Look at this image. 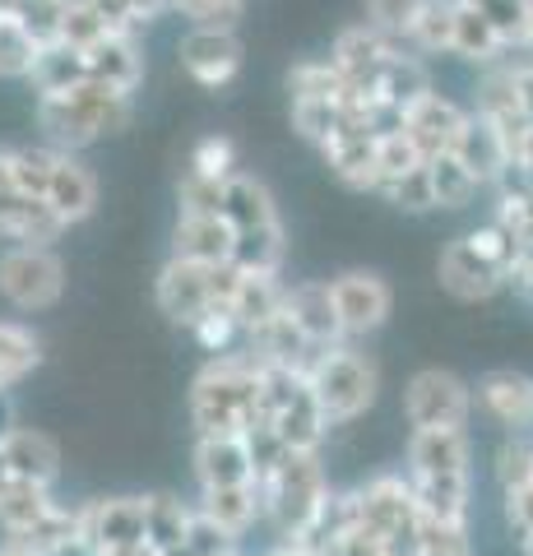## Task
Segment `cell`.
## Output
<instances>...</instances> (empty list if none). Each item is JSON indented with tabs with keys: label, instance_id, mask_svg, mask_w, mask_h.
I'll return each instance as SVG.
<instances>
[{
	"label": "cell",
	"instance_id": "20",
	"mask_svg": "<svg viewBox=\"0 0 533 556\" xmlns=\"http://www.w3.org/2000/svg\"><path fill=\"white\" fill-rule=\"evenodd\" d=\"M0 455H5L14 482H38V486L61 482V445L38 427H10L0 437Z\"/></svg>",
	"mask_w": 533,
	"mask_h": 556
},
{
	"label": "cell",
	"instance_id": "46",
	"mask_svg": "<svg viewBox=\"0 0 533 556\" xmlns=\"http://www.w3.org/2000/svg\"><path fill=\"white\" fill-rule=\"evenodd\" d=\"M496 482H502V492H510V486H520L533 478V441L529 437H506L502 445H496Z\"/></svg>",
	"mask_w": 533,
	"mask_h": 556
},
{
	"label": "cell",
	"instance_id": "14",
	"mask_svg": "<svg viewBox=\"0 0 533 556\" xmlns=\"http://www.w3.org/2000/svg\"><path fill=\"white\" fill-rule=\"evenodd\" d=\"M210 269L214 265H191V260H177V255H172L167 265L158 269V288H153V298H158V311L172 325L191 329L204 311H214Z\"/></svg>",
	"mask_w": 533,
	"mask_h": 556
},
{
	"label": "cell",
	"instance_id": "17",
	"mask_svg": "<svg viewBox=\"0 0 533 556\" xmlns=\"http://www.w3.org/2000/svg\"><path fill=\"white\" fill-rule=\"evenodd\" d=\"M320 153H325V163L334 167L339 181H348L357 190L376 186V135L367 126V116L343 112V121L334 126V135L320 144Z\"/></svg>",
	"mask_w": 533,
	"mask_h": 556
},
{
	"label": "cell",
	"instance_id": "27",
	"mask_svg": "<svg viewBox=\"0 0 533 556\" xmlns=\"http://www.w3.org/2000/svg\"><path fill=\"white\" fill-rule=\"evenodd\" d=\"M455 159L469 167V177L478 181V186H492V181H502L506 177V167H510V153H506V144L496 139V130L487 126V121H478L473 112L464 116V130H459V139H455Z\"/></svg>",
	"mask_w": 533,
	"mask_h": 556
},
{
	"label": "cell",
	"instance_id": "50",
	"mask_svg": "<svg viewBox=\"0 0 533 556\" xmlns=\"http://www.w3.org/2000/svg\"><path fill=\"white\" fill-rule=\"evenodd\" d=\"M376 195H385L390 204L408 208V214H422V208H436V204H432V186H427V163H422L418 172H408V177H399V181L381 186V190H376Z\"/></svg>",
	"mask_w": 533,
	"mask_h": 556
},
{
	"label": "cell",
	"instance_id": "49",
	"mask_svg": "<svg viewBox=\"0 0 533 556\" xmlns=\"http://www.w3.org/2000/svg\"><path fill=\"white\" fill-rule=\"evenodd\" d=\"M177 200H181V214H223V181L186 172L177 186Z\"/></svg>",
	"mask_w": 533,
	"mask_h": 556
},
{
	"label": "cell",
	"instance_id": "1",
	"mask_svg": "<svg viewBox=\"0 0 533 556\" xmlns=\"http://www.w3.org/2000/svg\"><path fill=\"white\" fill-rule=\"evenodd\" d=\"M404 478L418 510L436 525H469L473 506V445L469 431H413Z\"/></svg>",
	"mask_w": 533,
	"mask_h": 556
},
{
	"label": "cell",
	"instance_id": "57",
	"mask_svg": "<svg viewBox=\"0 0 533 556\" xmlns=\"http://www.w3.org/2000/svg\"><path fill=\"white\" fill-rule=\"evenodd\" d=\"M459 5H469V0H459Z\"/></svg>",
	"mask_w": 533,
	"mask_h": 556
},
{
	"label": "cell",
	"instance_id": "32",
	"mask_svg": "<svg viewBox=\"0 0 533 556\" xmlns=\"http://www.w3.org/2000/svg\"><path fill=\"white\" fill-rule=\"evenodd\" d=\"M191 519H195V506H186V501H177V496H167V492L144 496V533H149V543L158 547L163 556L181 547Z\"/></svg>",
	"mask_w": 533,
	"mask_h": 556
},
{
	"label": "cell",
	"instance_id": "24",
	"mask_svg": "<svg viewBox=\"0 0 533 556\" xmlns=\"http://www.w3.org/2000/svg\"><path fill=\"white\" fill-rule=\"evenodd\" d=\"M172 255L191 265H228L232 260V228L223 214H181L172 228Z\"/></svg>",
	"mask_w": 533,
	"mask_h": 556
},
{
	"label": "cell",
	"instance_id": "3",
	"mask_svg": "<svg viewBox=\"0 0 533 556\" xmlns=\"http://www.w3.org/2000/svg\"><path fill=\"white\" fill-rule=\"evenodd\" d=\"M330 473L320 464V450H288V455L255 478V496H261V525L274 533V543H297L316 510L330 496Z\"/></svg>",
	"mask_w": 533,
	"mask_h": 556
},
{
	"label": "cell",
	"instance_id": "10",
	"mask_svg": "<svg viewBox=\"0 0 533 556\" xmlns=\"http://www.w3.org/2000/svg\"><path fill=\"white\" fill-rule=\"evenodd\" d=\"M330 302H334V316H339V329H343V343L353 339H367L376 334L390 311H394V292L381 274L371 269H348L330 278Z\"/></svg>",
	"mask_w": 533,
	"mask_h": 556
},
{
	"label": "cell",
	"instance_id": "26",
	"mask_svg": "<svg viewBox=\"0 0 533 556\" xmlns=\"http://www.w3.org/2000/svg\"><path fill=\"white\" fill-rule=\"evenodd\" d=\"M195 510L210 519V525L232 538V543H242V538L261 525V496H255V482H242V486H218V492H200Z\"/></svg>",
	"mask_w": 533,
	"mask_h": 556
},
{
	"label": "cell",
	"instance_id": "18",
	"mask_svg": "<svg viewBox=\"0 0 533 556\" xmlns=\"http://www.w3.org/2000/svg\"><path fill=\"white\" fill-rule=\"evenodd\" d=\"M473 404L483 408L496 427H506L510 437H524L533 427V376L524 371H487L473 390Z\"/></svg>",
	"mask_w": 533,
	"mask_h": 556
},
{
	"label": "cell",
	"instance_id": "2",
	"mask_svg": "<svg viewBox=\"0 0 533 556\" xmlns=\"http://www.w3.org/2000/svg\"><path fill=\"white\" fill-rule=\"evenodd\" d=\"M195 437H246L261 427V362L246 348L210 357L191 380Z\"/></svg>",
	"mask_w": 533,
	"mask_h": 556
},
{
	"label": "cell",
	"instance_id": "44",
	"mask_svg": "<svg viewBox=\"0 0 533 556\" xmlns=\"http://www.w3.org/2000/svg\"><path fill=\"white\" fill-rule=\"evenodd\" d=\"M418 10H422V0H367L363 24H371L376 33H385V38H394V42H404L413 20H418Z\"/></svg>",
	"mask_w": 533,
	"mask_h": 556
},
{
	"label": "cell",
	"instance_id": "39",
	"mask_svg": "<svg viewBox=\"0 0 533 556\" xmlns=\"http://www.w3.org/2000/svg\"><path fill=\"white\" fill-rule=\"evenodd\" d=\"M33 61H38V42L20 24V14H0V75L5 79H28Z\"/></svg>",
	"mask_w": 533,
	"mask_h": 556
},
{
	"label": "cell",
	"instance_id": "12",
	"mask_svg": "<svg viewBox=\"0 0 533 556\" xmlns=\"http://www.w3.org/2000/svg\"><path fill=\"white\" fill-rule=\"evenodd\" d=\"M394 51H399V42H394V38L376 33L371 24H353V28H343L339 38H334L330 65L343 75L348 89H357L363 98H376V84H381V75H385V65H390Z\"/></svg>",
	"mask_w": 533,
	"mask_h": 556
},
{
	"label": "cell",
	"instance_id": "40",
	"mask_svg": "<svg viewBox=\"0 0 533 556\" xmlns=\"http://www.w3.org/2000/svg\"><path fill=\"white\" fill-rule=\"evenodd\" d=\"M102 38H116L107 33V24L93 14L89 0H71V5H61V28H56V42L75 47V51H93Z\"/></svg>",
	"mask_w": 533,
	"mask_h": 556
},
{
	"label": "cell",
	"instance_id": "25",
	"mask_svg": "<svg viewBox=\"0 0 533 556\" xmlns=\"http://www.w3.org/2000/svg\"><path fill=\"white\" fill-rule=\"evenodd\" d=\"M223 218L232 232H261V228H279V208L261 177L251 172H232L223 181Z\"/></svg>",
	"mask_w": 533,
	"mask_h": 556
},
{
	"label": "cell",
	"instance_id": "41",
	"mask_svg": "<svg viewBox=\"0 0 533 556\" xmlns=\"http://www.w3.org/2000/svg\"><path fill=\"white\" fill-rule=\"evenodd\" d=\"M186 334H191L204 353H214V357H223V353H237V348L246 343V334H242V325L232 320V311H204V316L186 329Z\"/></svg>",
	"mask_w": 533,
	"mask_h": 556
},
{
	"label": "cell",
	"instance_id": "11",
	"mask_svg": "<svg viewBox=\"0 0 533 556\" xmlns=\"http://www.w3.org/2000/svg\"><path fill=\"white\" fill-rule=\"evenodd\" d=\"M65 223L51 214L47 200H28L14 181V149H0V237L14 247H51Z\"/></svg>",
	"mask_w": 533,
	"mask_h": 556
},
{
	"label": "cell",
	"instance_id": "7",
	"mask_svg": "<svg viewBox=\"0 0 533 556\" xmlns=\"http://www.w3.org/2000/svg\"><path fill=\"white\" fill-rule=\"evenodd\" d=\"M404 417L413 431H469L473 390L455 371L422 367L404 386Z\"/></svg>",
	"mask_w": 533,
	"mask_h": 556
},
{
	"label": "cell",
	"instance_id": "28",
	"mask_svg": "<svg viewBox=\"0 0 533 556\" xmlns=\"http://www.w3.org/2000/svg\"><path fill=\"white\" fill-rule=\"evenodd\" d=\"M84 61H89V79L112 84L122 93H135L144 79V51L135 38H102L93 51H84Z\"/></svg>",
	"mask_w": 533,
	"mask_h": 556
},
{
	"label": "cell",
	"instance_id": "53",
	"mask_svg": "<svg viewBox=\"0 0 533 556\" xmlns=\"http://www.w3.org/2000/svg\"><path fill=\"white\" fill-rule=\"evenodd\" d=\"M10 482H14V478H10V464H5V455H0V492H5Z\"/></svg>",
	"mask_w": 533,
	"mask_h": 556
},
{
	"label": "cell",
	"instance_id": "30",
	"mask_svg": "<svg viewBox=\"0 0 533 556\" xmlns=\"http://www.w3.org/2000/svg\"><path fill=\"white\" fill-rule=\"evenodd\" d=\"M42 367V343L28 325H14V320H0V394H10L14 386Z\"/></svg>",
	"mask_w": 533,
	"mask_h": 556
},
{
	"label": "cell",
	"instance_id": "43",
	"mask_svg": "<svg viewBox=\"0 0 533 556\" xmlns=\"http://www.w3.org/2000/svg\"><path fill=\"white\" fill-rule=\"evenodd\" d=\"M469 247L483 255L502 278H510L515 260H520V241H515V237L502 228V223H483V228H473V232H469Z\"/></svg>",
	"mask_w": 533,
	"mask_h": 556
},
{
	"label": "cell",
	"instance_id": "23",
	"mask_svg": "<svg viewBox=\"0 0 533 556\" xmlns=\"http://www.w3.org/2000/svg\"><path fill=\"white\" fill-rule=\"evenodd\" d=\"M47 208L65 228H75V223H84L98 208V177L75 153H56V167H51V181H47Z\"/></svg>",
	"mask_w": 533,
	"mask_h": 556
},
{
	"label": "cell",
	"instance_id": "47",
	"mask_svg": "<svg viewBox=\"0 0 533 556\" xmlns=\"http://www.w3.org/2000/svg\"><path fill=\"white\" fill-rule=\"evenodd\" d=\"M191 172H200V177H214V181H228L232 172H237V149H232V139L204 135L200 144L191 149Z\"/></svg>",
	"mask_w": 533,
	"mask_h": 556
},
{
	"label": "cell",
	"instance_id": "56",
	"mask_svg": "<svg viewBox=\"0 0 533 556\" xmlns=\"http://www.w3.org/2000/svg\"><path fill=\"white\" fill-rule=\"evenodd\" d=\"M14 5H38V0H14Z\"/></svg>",
	"mask_w": 533,
	"mask_h": 556
},
{
	"label": "cell",
	"instance_id": "13",
	"mask_svg": "<svg viewBox=\"0 0 533 556\" xmlns=\"http://www.w3.org/2000/svg\"><path fill=\"white\" fill-rule=\"evenodd\" d=\"M478 121H487V126L496 130V139L506 144L510 153V163L520 159V149H524V139L533 130V116L524 108V98L520 89H515V79H510V65H496L492 75L483 79V89H478V108H473Z\"/></svg>",
	"mask_w": 533,
	"mask_h": 556
},
{
	"label": "cell",
	"instance_id": "36",
	"mask_svg": "<svg viewBox=\"0 0 533 556\" xmlns=\"http://www.w3.org/2000/svg\"><path fill=\"white\" fill-rule=\"evenodd\" d=\"M469 5L483 14L487 28L496 33V42L506 51H524L529 42V0H469Z\"/></svg>",
	"mask_w": 533,
	"mask_h": 556
},
{
	"label": "cell",
	"instance_id": "42",
	"mask_svg": "<svg viewBox=\"0 0 533 556\" xmlns=\"http://www.w3.org/2000/svg\"><path fill=\"white\" fill-rule=\"evenodd\" d=\"M343 121V108L339 102H316V98H292V130H297L302 139H312V144L320 149L325 139L334 135V126Z\"/></svg>",
	"mask_w": 533,
	"mask_h": 556
},
{
	"label": "cell",
	"instance_id": "21",
	"mask_svg": "<svg viewBox=\"0 0 533 556\" xmlns=\"http://www.w3.org/2000/svg\"><path fill=\"white\" fill-rule=\"evenodd\" d=\"M283 316L302 329L306 343H316V348L343 343V329H339L334 302H330V283H320V278H306V283L283 288Z\"/></svg>",
	"mask_w": 533,
	"mask_h": 556
},
{
	"label": "cell",
	"instance_id": "29",
	"mask_svg": "<svg viewBox=\"0 0 533 556\" xmlns=\"http://www.w3.org/2000/svg\"><path fill=\"white\" fill-rule=\"evenodd\" d=\"M283 278L279 274H242L232 298V320L242 325V334H255L265 320H274L283 311Z\"/></svg>",
	"mask_w": 533,
	"mask_h": 556
},
{
	"label": "cell",
	"instance_id": "55",
	"mask_svg": "<svg viewBox=\"0 0 533 556\" xmlns=\"http://www.w3.org/2000/svg\"><path fill=\"white\" fill-rule=\"evenodd\" d=\"M0 14H14V0H0Z\"/></svg>",
	"mask_w": 533,
	"mask_h": 556
},
{
	"label": "cell",
	"instance_id": "33",
	"mask_svg": "<svg viewBox=\"0 0 533 556\" xmlns=\"http://www.w3.org/2000/svg\"><path fill=\"white\" fill-rule=\"evenodd\" d=\"M450 56H464L473 65H496L506 56V47L496 42V33L487 28V20L473 5H459L455 0V38H450Z\"/></svg>",
	"mask_w": 533,
	"mask_h": 556
},
{
	"label": "cell",
	"instance_id": "8",
	"mask_svg": "<svg viewBox=\"0 0 533 556\" xmlns=\"http://www.w3.org/2000/svg\"><path fill=\"white\" fill-rule=\"evenodd\" d=\"M65 292V265L51 247H10L0 251V298L14 311H51Z\"/></svg>",
	"mask_w": 533,
	"mask_h": 556
},
{
	"label": "cell",
	"instance_id": "5",
	"mask_svg": "<svg viewBox=\"0 0 533 556\" xmlns=\"http://www.w3.org/2000/svg\"><path fill=\"white\" fill-rule=\"evenodd\" d=\"M348 519L371 533L385 556H422L427 515L418 510V496L404 473H376L348 486Z\"/></svg>",
	"mask_w": 533,
	"mask_h": 556
},
{
	"label": "cell",
	"instance_id": "51",
	"mask_svg": "<svg viewBox=\"0 0 533 556\" xmlns=\"http://www.w3.org/2000/svg\"><path fill=\"white\" fill-rule=\"evenodd\" d=\"M502 501H506V525L515 529V538H520V543H533V478L502 492Z\"/></svg>",
	"mask_w": 533,
	"mask_h": 556
},
{
	"label": "cell",
	"instance_id": "38",
	"mask_svg": "<svg viewBox=\"0 0 533 556\" xmlns=\"http://www.w3.org/2000/svg\"><path fill=\"white\" fill-rule=\"evenodd\" d=\"M427 159L418 149H413V139L404 130H394V135H376V186L371 190H381L390 181H399L408 177V172H418Z\"/></svg>",
	"mask_w": 533,
	"mask_h": 556
},
{
	"label": "cell",
	"instance_id": "52",
	"mask_svg": "<svg viewBox=\"0 0 533 556\" xmlns=\"http://www.w3.org/2000/svg\"><path fill=\"white\" fill-rule=\"evenodd\" d=\"M135 5V14L149 24V20H158V14H167V10H177V0H130Z\"/></svg>",
	"mask_w": 533,
	"mask_h": 556
},
{
	"label": "cell",
	"instance_id": "4",
	"mask_svg": "<svg viewBox=\"0 0 533 556\" xmlns=\"http://www.w3.org/2000/svg\"><path fill=\"white\" fill-rule=\"evenodd\" d=\"M126 126H130V93L112 89V84L84 79L65 93L38 98V130L47 135V149L56 153H79L93 139L116 135Z\"/></svg>",
	"mask_w": 533,
	"mask_h": 556
},
{
	"label": "cell",
	"instance_id": "54",
	"mask_svg": "<svg viewBox=\"0 0 533 556\" xmlns=\"http://www.w3.org/2000/svg\"><path fill=\"white\" fill-rule=\"evenodd\" d=\"M524 51H533V0H529V42H524Z\"/></svg>",
	"mask_w": 533,
	"mask_h": 556
},
{
	"label": "cell",
	"instance_id": "34",
	"mask_svg": "<svg viewBox=\"0 0 533 556\" xmlns=\"http://www.w3.org/2000/svg\"><path fill=\"white\" fill-rule=\"evenodd\" d=\"M422 93H432V79H427V70L413 61V56H404V51H394L390 56V65H385V75H381V84H376V98L371 102H390V108H408L413 98H422Z\"/></svg>",
	"mask_w": 533,
	"mask_h": 556
},
{
	"label": "cell",
	"instance_id": "15",
	"mask_svg": "<svg viewBox=\"0 0 533 556\" xmlns=\"http://www.w3.org/2000/svg\"><path fill=\"white\" fill-rule=\"evenodd\" d=\"M181 70L204 89H223L242 70V42L232 28H191L181 38Z\"/></svg>",
	"mask_w": 533,
	"mask_h": 556
},
{
	"label": "cell",
	"instance_id": "48",
	"mask_svg": "<svg viewBox=\"0 0 533 556\" xmlns=\"http://www.w3.org/2000/svg\"><path fill=\"white\" fill-rule=\"evenodd\" d=\"M246 0H177V14L191 20V28H237Z\"/></svg>",
	"mask_w": 533,
	"mask_h": 556
},
{
	"label": "cell",
	"instance_id": "9",
	"mask_svg": "<svg viewBox=\"0 0 533 556\" xmlns=\"http://www.w3.org/2000/svg\"><path fill=\"white\" fill-rule=\"evenodd\" d=\"M79 519V552L84 556H107L144 543V496H93L75 506Z\"/></svg>",
	"mask_w": 533,
	"mask_h": 556
},
{
	"label": "cell",
	"instance_id": "35",
	"mask_svg": "<svg viewBox=\"0 0 533 556\" xmlns=\"http://www.w3.org/2000/svg\"><path fill=\"white\" fill-rule=\"evenodd\" d=\"M427 186H432V204L436 208H464L478 195V181L469 177L455 153H441V159H427Z\"/></svg>",
	"mask_w": 533,
	"mask_h": 556
},
{
	"label": "cell",
	"instance_id": "31",
	"mask_svg": "<svg viewBox=\"0 0 533 556\" xmlns=\"http://www.w3.org/2000/svg\"><path fill=\"white\" fill-rule=\"evenodd\" d=\"M28 79H33V89H38V98L65 93V89H75V84L89 79V61H84V51L65 47V42H47V47H38V61H33Z\"/></svg>",
	"mask_w": 533,
	"mask_h": 556
},
{
	"label": "cell",
	"instance_id": "45",
	"mask_svg": "<svg viewBox=\"0 0 533 556\" xmlns=\"http://www.w3.org/2000/svg\"><path fill=\"white\" fill-rule=\"evenodd\" d=\"M51 167H56V149H14V181L28 200H47Z\"/></svg>",
	"mask_w": 533,
	"mask_h": 556
},
{
	"label": "cell",
	"instance_id": "37",
	"mask_svg": "<svg viewBox=\"0 0 533 556\" xmlns=\"http://www.w3.org/2000/svg\"><path fill=\"white\" fill-rule=\"evenodd\" d=\"M455 38V0H422L418 20L408 28V42L418 51H450Z\"/></svg>",
	"mask_w": 533,
	"mask_h": 556
},
{
	"label": "cell",
	"instance_id": "16",
	"mask_svg": "<svg viewBox=\"0 0 533 556\" xmlns=\"http://www.w3.org/2000/svg\"><path fill=\"white\" fill-rule=\"evenodd\" d=\"M464 112L459 102L450 98H441L436 89L432 93H422V98H413L408 108H404V135L413 139V149L422 153V159H441V153H450L455 149V139L464 130Z\"/></svg>",
	"mask_w": 533,
	"mask_h": 556
},
{
	"label": "cell",
	"instance_id": "58",
	"mask_svg": "<svg viewBox=\"0 0 533 556\" xmlns=\"http://www.w3.org/2000/svg\"><path fill=\"white\" fill-rule=\"evenodd\" d=\"M65 5H71V0H65Z\"/></svg>",
	"mask_w": 533,
	"mask_h": 556
},
{
	"label": "cell",
	"instance_id": "6",
	"mask_svg": "<svg viewBox=\"0 0 533 556\" xmlns=\"http://www.w3.org/2000/svg\"><path fill=\"white\" fill-rule=\"evenodd\" d=\"M306 386L316 394L325 427H348L376 404V394H381V367H376L357 343H334L312 357Z\"/></svg>",
	"mask_w": 533,
	"mask_h": 556
},
{
	"label": "cell",
	"instance_id": "22",
	"mask_svg": "<svg viewBox=\"0 0 533 556\" xmlns=\"http://www.w3.org/2000/svg\"><path fill=\"white\" fill-rule=\"evenodd\" d=\"M195 482H200V492L255 482L246 437H195Z\"/></svg>",
	"mask_w": 533,
	"mask_h": 556
},
{
	"label": "cell",
	"instance_id": "19",
	"mask_svg": "<svg viewBox=\"0 0 533 556\" xmlns=\"http://www.w3.org/2000/svg\"><path fill=\"white\" fill-rule=\"evenodd\" d=\"M436 278H441V288L450 292L455 302H487V298H496V292L506 288V278L469 247V237H455L450 247L441 251Z\"/></svg>",
	"mask_w": 533,
	"mask_h": 556
}]
</instances>
